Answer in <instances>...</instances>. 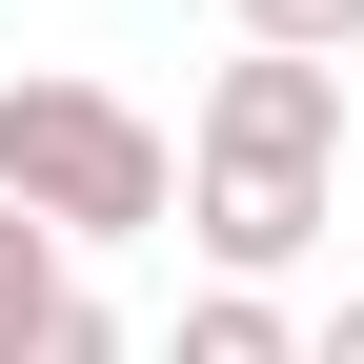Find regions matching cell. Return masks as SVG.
I'll list each match as a JSON object with an SVG mask.
<instances>
[{
  "label": "cell",
  "mask_w": 364,
  "mask_h": 364,
  "mask_svg": "<svg viewBox=\"0 0 364 364\" xmlns=\"http://www.w3.org/2000/svg\"><path fill=\"white\" fill-rule=\"evenodd\" d=\"M182 162H344V81L324 61H223L203 122H182Z\"/></svg>",
  "instance_id": "obj_3"
},
{
  "label": "cell",
  "mask_w": 364,
  "mask_h": 364,
  "mask_svg": "<svg viewBox=\"0 0 364 364\" xmlns=\"http://www.w3.org/2000/svg\"><path fill=\"white\" fill-rule=\"evenodd\" d=\"M0 203H21L61 263L81 243H142V223H182V142L122 102V81H61L41 61V81H0Z\"/></svg>",
  "instance_id": "obj_1"
},
{
  "label": "cell",
  "mask_w": 364,
  "mask_h": 364,
  "mask_svg": "<svg viewBox=\"0 0 364 364\" xmlns=\"http://www.w3.org/2000/svg\"><path fill=\"white\" fill-rule=\"evenodd\" d=\"M182 223H203V263H223V284H263V304H284V263L344 223V162H182Z\"/></svg>",
  "instance_id": "obj_2"
},
{
  "label": "cell",
  "mask_w": 364,
  "mask_h": 364,
  "mask_svg": "<svg viewBox=\"0 0 364 364\" xmlns=\"http://www.w3.org/2000/svg\"><path fill=\"white\" fill-rule=\"evenodd\" d=\"M304 364H364V304H344V324H304Z\"/></svg>",
  "instance_id": "obj_8"
},
{
  "label": "cell",
  "mask_w": 364,
  "mask_h": 364,
  "mask_svg": "<svg viewBox=\"0 0 364 364\" xmlns=\"http://www.w3.org/2000/svg\"><path fill=\"white\" fill-rule=\"evenodd\" d=\"M223 21H243V61H364V0H223Z\"/></svg>",
  "instance_id": "obj_5"
},
{
  "label": "cell",
  "mask_w": 364,
  "mask_h": 364,
  "mask_svg": "<svg viewBox=\"0 0 364 364\" xmlns=\"http://www.w3.org/2000/svg\"><path fill=\"white\" fill-rule=\"evenodd\" d=\"M21 364H142V344H122V304H102V284H61V304L21 324Z\"/></svg>",
  "instance_id": "obj_7"
},
{
  "label": "cell",
  "mask_w": 364,
  "mask_h": 364,
  "mask_svg": "<svg viewBox=\"0 0 364 364\" xmlns=\"http://www.w3.org/2000/svg\"><path fill=\"white\" fill-rule=\"evenodd\" d=\"M61 284H81V263H61V243H41V223H21V203H0V364H21V324H41V304H61Z\"/></svg>",
  "instance_id": "obj_6"
},
{
  "label": "cell",
  "mask_w": 364,
  "mask_h": 364,
  "mask_svg": "<svg viewBox=\"0 0 364 364\" xmlns=\"http://www.w3.org/2000/svg\"><path fill=\"white\" fill-rule=\"evenodd\" d=\"M162 364H304V324H284L263 284H203V304H182V344H162Z\"/></svg>",
  "instance_id": "obj_4"
}]
</instances>
